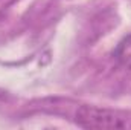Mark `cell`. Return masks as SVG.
<instances>
[{
  "instance_id": "cell-1",
  "label": "cell",
  "mask_w": 131,
  "mask_h": 130,
  "mask_svg": "<svg viewBox=\"0 0 131 130\" xmlns=\"http://www.w3.org/2000/svg\"><path fill=\"white\" fill-rule=\"evenodd\" d=\"M76 123L84 129H131V115L96 106H81L76 112Z\"/></svg>"
},
{
  "instance_id": "cell-2",
  "label": "cell",
  "mask_w": 131,
  "mask_h": 130,
  "mask_svg": "<svg viewBox=\"0 0 131 130\" xmlns=\"http://www.w3.org/2000/svg\"><path fill=\"white\" fill-rule=\"evenodd\" d=\"M113 57L124 69L131 70V34L121 40V43L114 49Z\"/></svg>"
}]
</instances>
